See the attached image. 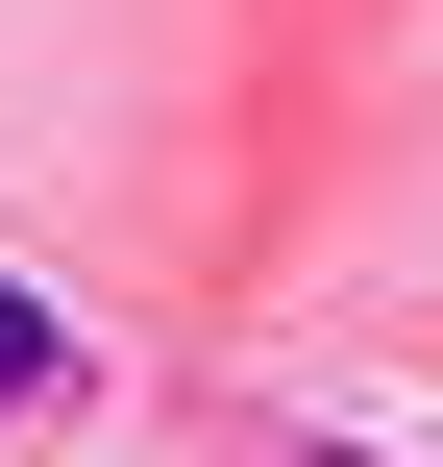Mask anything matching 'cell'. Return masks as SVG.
Here are the masks:
<instances>
[{"mask_svg": "<svg viewBox=\"0 0 443 467\" xmlns=\"http://www.w3.org/2000/svg\"><path fill=\"white\" fill-rule=\"evenodd\" d=\"M296 467H370V443H296Z\"/></svg>", "mask_w": 443, "mask_h": 467, "instance_id": "7a4b0ae2", "label": "cell"}, {"mask_svg": "<svg viewBox=\"0 0 443 467\" xmlns=\"http://www.w3.org/2000/svg\"><path fill=\"white\" fill-rule=\"evenodd\" d=\"M25 419H74V320H49L25 271H0V443H25Z\"/></svg>", "mask_w": 443, "mask_h": 467, "instance_id": "6da1fadb", "label": "cell"}]
</instances>
